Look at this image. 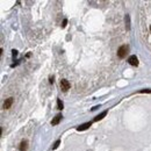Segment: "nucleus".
I'll use <instances>...</instances> for the list:
<instances>
[{"mask_svg": "<svg viewBox=\"0 0 151 151\" xmlns=\"http://www.w3.org/2000/svg\"><path fill=\"white\" fill-rule=\"evenodd\" d=\"M12 104H13V98H8V99H6V101H5V104H4V109H8V108H11Z\"/></svg>", "mask_w": 151, "mask_h": 151, "instance_id": "6", "label": "nucleus"}, {"mask_svg": "<svg viewBox=\"0 0 151 151\" xmlns=\"http://www.w3.org/2000/svg\"><path fill=\"white\" fill-rule=\"evenodd\" d=\"M128 50H129V47H128V45H122V47H120L119 50H117V56H119V58H124V57L127 56Z\"/></svg>", "mask_w": 151, "mask_h": 151, "instance_id": "1", "label": "nucleus"}, {"mask_svg": "<svg viewBox=\"0 0 151 151\" xmlns=\"http://www.w3.org/2000/svg\"><path fill=\"white\" fill-rule=\"evenodd\" d=\"M66 23H67V20H66V19H65V20H64V21H63V25H62V27H63V28H64V27H65V26H66Z\"/></svg>", "mask_w": 151, "mask_h": 151, "instance_id": "13", "label": "nucleus"}, {"mask_svg": "<svg viewBox=\"0 0 151 151\" xmlns=\"http://www.w3.org/2000/svg\"><path fill=\"white\" fill-rule=\"evenodd\" d=\"M150 32H151V26H150Z\"/></svg>", "mask_w": 151, "mask_h": 151, "instance_id": "15", "label": "nucleus"}, {"mask_svg": "<svg viewBox=\"0 0 151 151\" xmlns=\"http://www.w3.org/2000/svg\"><path fill=\"white\" fill-rule=\"evenodd\" d=\"M126 22H127V29H129L130 26H129V16H128V15L126 16Z\"/></svg>", "mask_w": 151, "mask_h": 151, "instance_id": "11", "label": "nucleus"}, {"mask_svg": "<svg viewBox=\"0 0 151 151\" xmlns=\"http://www.w3.org/2000/svg\"><path fill=\"white\" fill-rule=\"evenodd\" d=\"M139 93H151V90H141Z\"/></svg>", "mask_w": 151, "mask_h": 151, "instance_id": "12", "label": "nucleus"}, {"mask_svg": "<svg viewBox=\"0 0 151 151\" xmlns=\"http://www.w3.org/2000/svg\"><path fill=\"white\" fill-rule=\"evenodd\" d=\"M128 62H129V64L132 65V66H137V65H138V59H137V57H136L135 55L130 56V57L128 58Z\"/></svg>", "mask_w": 151, "mask_h": 151, "instance_id": "3", "label": "nucleus"}, {"mask_svg": "<svg viewBox=\"0 0 151 151\" xmlns=\"http://www.w3.org/2000/svg\"><path fill=\"white\" fill-rule=\"evenodd\" d=\"M59 144H60V141H59V139H58V141H56V142H55V144L52 145V150H55V149H57Z\"/></svg>", "mask_w": 151, "mask_h": 151, "instance_id": "10", "label": "nucleus"}, {"mask_svg": "<svg viewBox=\"0 0 151 151\" xmlns=\"http://www.w3.org/2000/svg\"><path fill=\"white\" fill-rule=\"evenodd\" d=\"M57 106H58V109H63V107H64V105H63V102H62V100L60 99H58L57 100Z\"/></svg>", "mask_w": 151, "mask_h": 151, "instance_id": "9", "label": "nucleus"}, {"mask_svg": "<svg viewBox=\"0 0 151 151\" xmlns=\"http://www.w3.org/2000/svg\"><path fill=\"white\" fill-rule=\"evenodd\" d=\"M12 52H13V56H16V55H18V51H16V50H13Z\"/></svg>", "mask_w": 151, "mask_h": 151, "instance_id": "14", "label": "nucleus"}, {"mask_svg": "<svg viewBox=\"0 0 151 151\" xmlns=\"http://www.w3.org/2000/svg\"><path fill=\"white\" fill-rule=\"evenodd\" d=\"M106 115H107V111H104V112H102L101 114L97 115V116L94 117V120H93V121H94V122H97V121H99V120H102V119H104V117H105Z\"/></svg>", "mask_w": 151, "mask_h": 151, "instance_id": "8", "label": "nucleus"}, {"mask_svg": "<svg viewBox=\"0 0 151 151\" xmlns=\"http://www.w3.org/2000/svg\"><path fill=\"white\" fill-rule=\"evenodd\" d=\"M91 126H92V122H86V123H83V124H80L79 127H77V130H78V131H84V130L89 129Z\"/></svg>", "mask_w": 151, "mask_h": 151, "instance_id": "4", "label": "nucleus"}, {"mask_svg": "<svg viewBox=\"0 0 151 151\" xmlns=\"http://www.w3.org/2000/svg\"><path fill=\"white\" fill-rule=\"evenodd\" d=\"M62 117H63V116H62V114H57V115H56V116L52 119V121H51V124H52V126H56V124H58V123L60 122Z\"/></svg>", "mask_w": 151, "mask_h": 151, "instance_id": "5", "label": "nucleus"}, {"mask_svg": "<svg viewBox=\"0 0 151 151\" xmlns=\"http://www.w3.org/2000/svg\"><path fill=\"white\" fill-rule=\"evenodd\" d=\"M60 89H62V91L66 92V91L70 89V83H69L66 79H62V80H60Z\"/></svg>", "mask_w": 151, "mask_h": 151, "instance_id": "2", "label": "nucleus"}, {"mask_svg": "<svg viewBox=\"0 0 151 151\" xmlns=\"http://www.w3.org/2000/svg\"><path fill=\"white\" fill-rule=\"evenodd\" d=\"M27 148H28V142H27V141H22V142L20 143L19 150H20V151H26Z\"/></svg>", "mask_w": 151, "mask_h": 151, "instance_id": "7", "label": "nucleus"}]
</instances>
